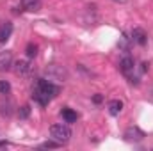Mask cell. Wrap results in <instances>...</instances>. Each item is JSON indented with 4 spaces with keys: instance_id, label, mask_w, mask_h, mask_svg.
Returning a JSON list of instances; mask_svg holds the SVG:
<instances>
[{
    "instance_id": "6da1fadb",
    "label": "cell",
    "mask_w": 153,
    "mask_h": 151,
    "mask_svg": "<svg viewBox=\"0 0 153 151\" xmlns=\"http://www.w3.org/2000/svg\"><path fill=\"white\" fill-rule=\"evenodd\" d=\"M59 91H61L59 85H55L50 80L43 78V80H38V84H36V87L32 91V100L38 101L39 105H48L59 94Z\"/></svg>"
},
{
    "instance_id": "7a4b0ae2",
    "label": "cell",
    "mask_w": 153,
    "mask_h": 151,
    "mask_svg": "<svg viewBox=\"0 0 153 151\" xmlns=\"http://www.w3.org/2000/svg\"><path fill=\"white\" fill-rule=\"evenodd\" d=\"M50 137L61 144H66L70 139H71V128L68 124H62V123H57V124H52L50 126Z\"/></svg>"
},
{
    "instance_id": "3957f363",
    "label": "cell",
    "mask_w": 153,
    "mask_h": 151,
    "mask_svg": "<svg viewBox=\"0 0 153 151\" xmlns=\"http://www.w3.org/2000/svg\"><path fill=\"white\" fill-rule=\"evenodd\" d=\"M13 68H14V73L18 76H29L32 71V62L27 59H20L13 64Z\"/></svg>"
},
{
    "instance_id": "277c9868",
    "label": "cell",
    "mask_w": 153,
    "mask_h": 151,
    "mask_svg": "<svg viewBox=\"0 0 153 151\" xmlns=\"http://www.w3.org/2000/svg\"><path fill=\"white\" fill-rule=\"evenodd\" d=\"M128 142H139V141H143L144 137H146V133L141 130V128H137V126H130V128H126L125 130V135H123Z\"/></svg>"
},
{
    "instance_id": "5b68a950",
    "label": "cell",
    "mask_w": 153,
    "mask_h": 151,
    "mask_svg": "<svg viewBox=\"0 0 153 151\" xmlns=\"http://www.w3.org/2000/svg\"><path fill=\"white\" fill-rule=\"evenodd\" d=\"M13 53L9 50L5 52H0V71H9L13 68Z\"/></svg>"
},
{
    "instance_id": "8992f818",
    "label": "cell",
    "mask_w": 153,
    "mask_h": 151,
    "mask_svg": "<svg viewBox=\"0 0 153 151\" xmlns=\"http://www.w3.org/2000/svg\"><path fill=\"white\" fill-rule=\"evenodd\" d=\"M46 76L48 78H59V80H62V78H66V70L62 66L52 64V66L46 68Z\"/></svg>"
},
{
    "instance_id": "52a82bcc",
    "label": "cell",
    "mask_w": 153,
    "mask_h": 151,
    "mask_svg": "<svg viewBox=\"0 0 153 151\" xmlns=\"http://www.w3.org/2000/svg\"><path fill=\"white\" fill-rule=\"evenodd\" d=\"M119 70H121L125 75H130V73L135 70V61H134V57H130V55L123 57V59L119 61Z\"/></svg>"
},
{
    "instance_id": "ba28073f",
    "label": "cell",
    "mask_w": 153,
    "mask_h": 151,
    "mask_svg": "<svg viewBox=\"0 0 153 151\" xmlns=\"http://www.w3.org/2000/svg\"><path fill=\"white\" fill-rule=\"evenodd\" d=\"M132 41H134V43H137L139 46H144V44L148 43V34L144 32V29L135 27V29L132 30Z\"/></svg>"
},
{
    "instance_id": "9c48e42d",
    "label": "cell",
    "mask_w": 153,
    "mask_h": 151,
    "mask_svg": "<svg viewBox=\"0 0 153 151\" xmlns=\"http://www.w3.org/2000/svg\"><path fill=\"white\" fill-rule=\"evenodd\" d=\"M13 34V23L11 21H4L0 25V43H5Z\"/></svg>"
},
{
    "instance_id": "30bf717a",
    "label": "cell",
    "mask_w": 153,
    "mask_h": 151,
    "mask_svg": "<svg viewBox=\"0 0 153 151\" xmlns=\"http://www.w3.org/2000/svg\"><path fill=\"white\" fill-rule=\"evenodd\" d=\"M123 101L121 100H112V101H109V105H107V109H109V114L111 115H119V114L123 112Z\"/></svg>"
},
{
    "instance_id": "8fae6325",
    "label": "cell",
    "mask_w": 153,
    "mask_h": 151,
    "mask_svg": "<svg viewBox=\"0 0 153 151\" xmlns=\"http://www.w3.org/2000/svg\"><path fill=\"white\" fill-rule=\"evenodd\" d=\"M22 7L25 11H30V13H36L41 9V0H22Z\"/></svg>"
},
{
    "instance_id": "7c38bea8",
    "label": "cell",
    "mask_w": 153,
    "mask_h": 151,
    "mask_svg": "<svg viewBox=\"0 0 153 151\" xmlns=\"http://www.w3.org/2000/svg\"><path fill=\"white\" fill-rule=\"evenodd\" d=\"M61 115H62V119H64L66 123H75L76 119H78V114H76L75 110H71V109H62Z\"/></svg>"
},
{
    "instance_id": "4fadbf2b",
    "label": "cell",
    "mask_w": 153,
    "mask_h": 151,
    "mask_svg": "<svg viewBox=\"0 0 153 151\" xmlns=\"http://www.w3.org/2000/svg\"><path fill=\"white\" fill-rule=\"evenodd\" d=\"M0 115H2V117H11V115H13V103H11V101L0 103Z\"/></svg>"
},
{
    "instance_id": "5bb4252c",
    "label": "cell",
    "mask_w": 153,
    "mask_h": 151,
    "mask_svg": "<svg viewBox=\"0 0 153 151\" xmlns=\"http://www.w3.org/2000/svg\"><path fill=\"white\" fill-rule=\"evenodd\" d=\"M25 53H27V57H29V59H34V57L38 55V44L29 43V44H27V48H25Z\"/></svg>"
},
{
    "instance_id": "9a60e30c",
    "label": "cell",
    "mask_w": 153,
    "mask_h": 151,
    "mask_svg": "<svg viewBox=\"0 0 153 151\" xmlns=\"http://www.w3.org/2000/svg\"><path fill=\"white\" fill-rule=\"evenodd\" d=\"M61 146H62L61 142H57V141H53V139H52V141H46V142H43L39 148H41V150H57V148H61Z\"/></svg>"
},
{
    "instance_id": "2e32d148",
    "label": "cell",
    "mask_w": 153,
    "mask_h": 151,
    "mask_svg": "<svg viewBox=\"0 0 153 151\" xmlns=\"http://www.w3.org/2000/svg\"><path fill=\"white\" fill-rule=\"evenodd\" d=\"M29 115H30V107H29V105L20 107V110H18V117H20V119H27Z\"/></svg>"
},
{
    "instance_id": "e0dca14e",
    "label": "cell",
    "mask_w": 153,
    "mask_h": 151,
    "mask_svg": "<svg viewBox=\"0 0 153 151\" xmlns=\"http://www.w3.org/2000/svg\"><path fill=\"white\" fill-rule=\"evenodd\" d=\"M11 91V84L7 80H0V94H9Z\"/></svg>"
},
{
    "instance_id": "ac0fdd59",
    "label": "cell",
    "mask_w": 153,
    "mask_h": 151,
    "mask_svg": "<svg viewBox=\"0 0 153 151\" xmlns=\"http://www.w3.org/2000/svg\"><path fill=\"white\" fill-rule=\"evenodd\" d=\"M93 101H94V103H102V101H103V96H102V94H94V96H93Z\"/></svg>"
},
{
    "instance_id": "d6986e66",
    "label": "cell",
    "mask_w": 153,
    "mask_h": 151,
    "mask_svg": "<svg viewBox=\"0 0 153 151\" xmlns=\"http://www.w3.org/2000/svg\"><path fill=\"white\" fill-rule=\"evenodd\" d=\"M5 146H9V142L7 141H0V148H5Z\"/></svg>"
},
{
    "instance_id": "ffe728a7",
    "label": "cell",
    "mask_w": 153,
    "mask_h": 151,
    "mask_svg": "<svg viewBox=\"0 0 153 151\" xmlns=\"http://www.w3.org/2000/svg\"><path fill=\"white\" fill-rule=\"evenodd\" d=\"M112 2H116V4H125L126 0H112Z\"/></svg>"
}]
</instances>
